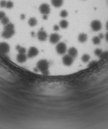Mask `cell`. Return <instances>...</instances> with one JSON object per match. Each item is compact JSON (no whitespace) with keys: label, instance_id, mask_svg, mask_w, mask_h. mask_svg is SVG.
Masks as SVG:
<instances>
[{"label":"cell","instance_id":"obj_1","mask_svg":"<svg viewBox=\"0 0 108 129\" xmlns=\"http://www.w3.org/2000/svg\"><path fill=\"white\" fill-rule=\"evenodd\" d=\"M15 34L14 26L13 24L9 23L5 25L2 33V36L5 39H9L13 36Z\"/></svg>","mask_w":108,"mask_h":129},{"label":"cell","instance_id":"obj_2","mask_svg":"<svg viewBox=\"0 0 108 129\" xmlns=\"http://www.w3.org/2000/svg\"><path fill=\"white\" fill-rule=\"evenodd\" d=\"M37 67L43 74L47 75L49 73V63L46 60H41L37 64Z\"/></svg>","mask_w":108,"mask_h":129},{"label":"cell","instance_id":"obj_3","mask_svg":"<svg viewBox=\"0 0 108 129\" xmlns=\"http://www.w3.org/2000/svg\"><path fill=\"white\" fill-rule=\"evenodd\" d=\"M66 46L65 45V44L63 43V42H60L58 43V44L56 47V50L57 52L59 54H64L66 51Z\"/></svg>","mask_w":108,"mask_h":129},{"label":"cell","instance_id":"obj_4","mask_svg":"<svg viewBox=\"0 0 108 129\" xmlns=\"http://www.w3.org/2000/svg\"><path fill=\"white\" fill-rule=\"evenodd\" d=\"M39 11L43 15H48L51 11L50 7L47 4H42L39 7Z\"/></svg>","mask_w":108,"mask_h":129},{"label":"cell","instance_id":"obj_5","mask_svg":"<svg viewBox=\"0 0 108 129\" xmlns=\"http://www.w3.org/2000/svg\"><path fill=\"white\" fill-rule=\"evenodd\" d=\"M91 27L92 30L94 31H98L102 29V25L101 22L98 20H94L91 22Z\"/></svg>","mask_w":108,"mask_h":129},{"label":"cell","instance_id":"obj_6","mask_svg":"<svg viewBox=\"0 0 108 129\" xmlns=\"http://www.w3.org/2000/svg\"><path fill=\"white\" fill-rule=\"evenodd\" d=\"M74 62V58L70 56L69 54L65 55L62 58V62L63 64L66 66L72 65Z\"/></svg>","mask_w":108,"mask_h":129},{"label":"cell","instance_id":"obj_7","mask_svg":"<svg viewBox=\"0 0 108 129\" xmlns=\"http://www.w3.org/2000/svg\"><path fill=\"white\" fill-rule=\"evenodd\" d=\"M10 47L8 44L2 42L0 43V52L3 54H6L9 52Z\"/></svg>","mask_w":108,"mask_h":129},{"label":"cell","instance_id":"obj_8","mask_svg":"<svg viewBox=\"0 0 108 129\" xmlns=\"http://www.w3.org/2000/svg\"><path fill=\"white\" fill-rule=\"evenodd\" d=\"M39 53V50L35 47H32L29 49L27 52V57L29 58H33L36 56Z\"/></svg>","mask_w":108,"mask_h":129},{"label":"cell","instance_id":"obj_9","mask_svg":"<svg viewBox=\"0 0 108 129\" xmlns=\"http://www.w3.org/2000/svg\"><path fill=\"white\" fill-rule=\"evenodd\" d=\"M37 37L39 40L41 42H44L46 40L47 38V33L43 29H41L37 34Z\"/></svg>","mask_w":108,"mask_h":129},{"label":"cell","instance_id":"obj_10","mask_svg":"<svg viewBox=\"0 0 108 129\" xmlns=\"http://www.w3.org/2000/svg\"><path fill=\"white\" fill-rule=\"evenodd\" d=\"M60 39V36L57 34H52L50 36V41L51 44H57L59 42Z\"/></svg>","mask_w":108,"mask_h":129},{"label":"cell","instance_id":"obj_11","mask_svg":"<svg viewBox=\"0 0 108 129\" xmlns=\"http://www.w3.org/2000/svg\"><path fill=\"white\" fill-rule=\"evenodd\" d=\"M27 57V55H26L25 53H19L17 56V60L20 63H23L26 61Z\"/></svg>","mask_w":108,"mask_h":129},{"label":"cell","instance_id":"obj_12","mask_svg":"<svg viewBox=\"0 0 108 129\" xmlns=\"http://www.w3.org/2000/svg\"><path fill=\"white\" fill-rule=\"evenodd\" d=\"M68 54L73 58H75L78 55V51L75 47H71L68 50Z\"/></svg>","mask_w":108,"mask_h":129},{"label":"cell","instance_id":"obj_13","mask_svg":"<svg viewBox=\"0 0 108 129\" xmlns=\"http://www.w3.org/2000/svg\"><path fill=\"white\" fill-rule=\"evenodd\" d=\"M87 39H88V36L86 34H84V33L80 34L79 35H78V41L82 43L86 42Z\"/></svg>","mask_w":108,"mask_h":129},{"label":"cell","instance_id":"obj_14","mask_svg":"<svg viewBox=\"0 0 108 129\" xmlns=\"http://www.w3.org/2000/svg\"><path fill=\"white\" fill-rule=\"evenodd\" d=\"M51 3L54 7L58 8L62 5L63 0H51Z\"/></svg>","mask_w":108,"mask_h":129},{"label":"cell","instance_id":"obj_15","mask_svg":"<svg viewBox=\"0 0 108 129\" xmlns=\"http://www.w3.org/2000/svg\"><path fill=\"white\" fill-rule=\"evenodd\" d=\"M28 23L30 26L34 27L37 24V20L35 17H32L29 19Z\"/></svg>","mask_w":108,"mask_h":129},{"label":"cell","instance_id":"obj_16","mask_svg":"<svg viewBox=\"0 0 108 129\" xmlns=\"http://www.w3.org/2000/svg\"><path fill=\"white\" fill-rule=\"evenodd\" d=\"M68 26H69L68 22L65 20H61L60 22V23H59V26L63 29H66L68 27Z\"/></svg>","mask_w":108,"mask_h":129},{"label":"cell","instance_id":"obj_17","mask_svg":"<svg viewBox=\"0 0 108 129\" xmlns=\"http://www.w3.org/2000/svg\"><path fill=\"white\" fill-rule=\"evenodd\" d=\"M16 49L17 50L19 53H25L26 51L25 48L22 47L20 45H17L16 46Z\"/></svg>","mask_w":108,"mask_h":129},{"label":"cell","instance_id":"obj_18","mask_svg":"<svg viewBox=\"0 0 108 129\" xmlns=\"http://www.w3.org/2000/svg\"><path fill=\"white\" fill-rule=\"evenodd\" d=\"M101 42V39L99 36H94L92 39V42L95 45H98Z\"/></svg>","mask_w":108,"mask_h":129},{"label":"cell","instance_id":"obj_19","mask_svg":"<svg viewBox=\"0 0 108 129\" xmlns=\"http://www.w3.org/2000/svg\"><path fill=\"white\" fill-rule=\"evenodd\" d=\"M90 58V55L88 54H84L83 55V56L81 57V60L84 62H87L89 61Z\"/></svg>","mask_w":108,"mask_h":129},{"label":"cell","instance_id":"obj_20","mask_svg":"<svg viewBox=\"0 0 108 129\" xmlns=\"http://www.w3.org/2000/svg\"><path fill=\"white\" fill-rule=\"evenodd\" d=\"M1 23L3 25H6L8 24L9 23V18L6 17H5L4 18H3L1 20Z\"/></svg>","mask_w":108,"mask_h":129},{"label":"cell","instance_id":"obj_21","mask_svg":"<svg viewBox=\"0 0 108 129\" xmlns=\"http://www.w3.org/2000/svg\"><path fill=\"white\" fill-rule=\"evenodd\" d=\"M60 16L64 18V17H68V11H67L66 10H62L60 12Z\"/></svg>","mask_w":108,"mask_h":129},{"label":"cell","instance_id":"obj_22","mask_svg":"<svg viewBox=\"0 0 108 129\" xmlns=\"http://www.w3.org/2000/svg\"><path fill=\"white\" fill-rule=\"evenodd\" d=\"M13 7V3L12 1H7L5 7H6V8L8 9H11Z\"/></svg>","mask_w":108,"mask_h":129},{"label":"cell","instance_id":"obj_23","mask_svg":"<svg viewBox=\"0 0 108 129\" xmlns=\"http://www.w3.org/2000/svg\"><path fill=\"white\" fill-rule=\"evenodd\" d=\"M103 52V51L102 49H95V50L94 51V53L96 55L98 56H100V55L102 54V53Z\"/></svg>","mask_w":108,"mask_h":129},{"label":"cell","instance_id":"obj_24","mask_svg":"<svg viewBox=\"0 0 108 129\" xmlns=\"http://www.w3.org/2000/svg\"><path fill=\"white\" fill-rule=\"evenodd\" d=\"M6 3L7 1H5V0H2V1L0 2V6L2 7H5Z\"/></svg>","mask_w":108,"mask_h":129},{"label":"cell","instance_id":"obj_25","mask_svg":"<svg viewBox=\"0 0 108 129\" xmlns=\"http://www.w3.org/2000/svg\"><path fill=\"white\" fill-rule=\"evenodd\" d=\"M96 63H97L96 61H92L91 62H90V63H89V67H93V66H95V65L96 64Z\"/></svg>","mask_w":108,"mask_h":129},{"label":"cell","instance_id":"obj_26","mask_svg":"<svg viewBox=\"0 0 108 129\" xmlns=\"http://www.w3.org/2000/svg\"><path fill=\"white\" fill-rule=\"evenodd\" d=\"M107 55H108V52H103L102 53V54L101 55H100V56L99 57L100 58H105V57H107Z\"/></svg>","mask_w":108,"mask_h":129},{"label":"cell","instance_id":"obj_27","mask_svg":"<svg viewBox=\"0 0 108 129\" xmlns=\"http://www.w3.org/2000/svg\"><path fill=\"white\" fill-rule=\"evenodd\" d=\"M5 16V14L4 12L3 11H0V20H2L3 18Z\"/></svg>","mask_w":108,"mask_h":129},{"label":"cell","instance_id":"obj_28","mask_svg":"<svg viewBox=\"0 0 108 129\" xmlns=\"http://www.w3.org/2000/svg\"><path fill=\"white\" fill-rule=\"evenodd\" d=\"M59 28H60V26L57 25H55L53 27L54 30L55 31H58L59 30Z\"/></svg>","mask_w":108,"mask_h":129},{"label":"cell","instance_id":"obj_29","mask_svg":"<svg viewBox=\"0 0 108 129\" xmlns=\"http://www.w3.org/2000/svg\"><path fill=\"white\" fill-rule=\"evenodd\" d=\"M20 18H21L22 20L24 19V18H25V16L24 15V14H22V15H21V17H20Z\"/></svg>","mask_w":108,"mask_h":129},{"label":"cell","instance_id":"obj_30","mask_svg":"<svg viewBox=\"0 0 108 129\" xmlns=\"http://www.w3.org/2000/svg\"><path fill=\"white\" fill-rule=\"evenodd\" d=\"M105 37H106V40L108 42V32L106 34Z\"/></svg>","mask_w":108,"mask_h":129},{"label":"cell","instance_id":"obj_31","mask_svg":"<svg viewBox=\"0 0 108 129\" xmlns=\"http://www.w3.org/2000/svg\"><path fill=\"white\" fill-rule=\"evenodd\" d=\"M106 27H107V29H108V21L107 23V25H106Z\"/></svg>","mask_w":108,"mask_h":129}]
</instances>
